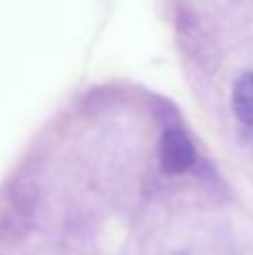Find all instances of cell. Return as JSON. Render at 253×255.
Returning <instances> with one entry per match:
<instances>
[{"instance_id":"cell-1","label":"cell","mask_w":253,"mask_h":255,"mask_svg":"<svg viewBox=\"0 0 253 255\" xmlns=\"http://www.w3.org/2000/svg\"><path fill=\"white\" fill-rule=\"evenodd\" d=\"M36 213V193L29 184L11 186L0 199V240L18 242L29 233Z\"/></svg>"},{"instance_id":"cell-2","label":"cell","mask_w":253,"mask_h":255,"mask_svg":"<svg viewBox=\"0 0 253 255\" xmlns=\"http://www.w3.org/2000/svg\"><path fill=\"white\" fill-rule=\"evenodd\" d=\"M159 163L168 175H182L195 163L193 141L179 128H168L159 139Z\"/></svg>"},{"instance_id":"cell-3","label":"cell","mask_w":253,"mask_h":255,"mask_svg":"<svg viewBox=\"0 0 253 255\" xmlns=\"http://www.w3.org/2000/svg\"><path fill=\"white\" fill-rule=\"evenodd\" d=\"M233 110L245 126L253 128V72L236 81L233 88Z\"/></svg>"}]
</instances>
